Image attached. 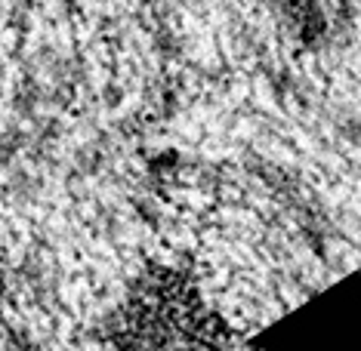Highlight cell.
I'll return each instance as SVG.
<instances>
[{
	"instance_id": "6da1fadb",
	"label": "cell",
	"mask_w": 361,
	"mask_h": 351,
	"mask_svg": "<svg viewBox=\"0 0 361 351\" xmlns=\"http://www.w3.org/2000/svg\"><path fill=\"white\" fill-rule=\"evenodd\" d=\"M111 351H235V333L192 274L149 265L105 321Z\"/></svg>"
},
{
	"instance_id": "7a4b0ae2",
	"label": "cell",
	"mask_w": 361,
	"mask_h": 351,
	"mask_svg": "<svg viewBox=\"0 0 361 351\" xmlns=\"http://www.w3.org/2000/svg\"><path fill=\"white\" fill-rule=\"evenodd\" d=\"M269 6L284 15L306 40H324L331 34L336 0H269Z\"/></svg>"
}]
</instances>
